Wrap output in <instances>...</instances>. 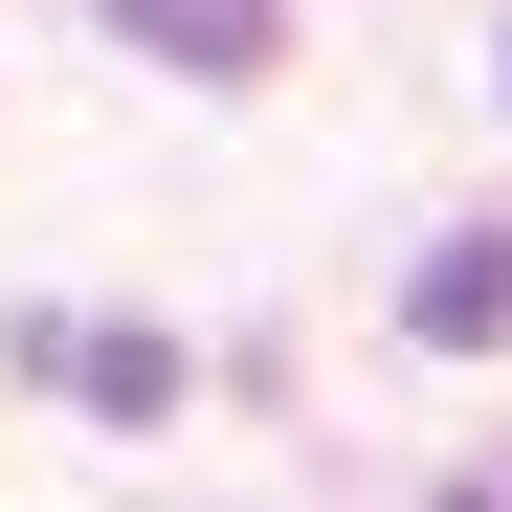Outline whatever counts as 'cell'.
I'll return each mask as SVG.
<instances>
[{"label":"cell","instance_id":"3957f363","mask_svg":"<svg viewBox=\"0 0 512 512\" xmlns=\"http://www.w3.org/2000/svg\"><path fill=\"white\" fill-rule=\"evenodd\" d=\"M23 357H45V379H90V423H179V334H67V312H45Z\"/></svg>","mask_w":512,"mask_h":512},{"label":"cell","instance_id":"7a4b0ae2","mask_svg":"<svg viewBox=\"0 0 512 512\" xmlns=\"http://www.w3.org/2000/svg\"><path fill=\"white\" fill-rule=\"evenodd\" d=\"M401 334H423V357H490V334H512V223H468V245H423V290H401Z\"/></svg>","mask_w":512,"mask_h":512},{"label":"cell","instance_id":"6da1fadb","mask_svg":"<svg viewBox=\"0 0 512 512\" xmlns=\"http://www.w3.org/2000/svg\"><path fill=\"white\" fill-rule=\"evenodd\" d=\"M112 45H156L179 90H268V67H290V0H112Z\"/></svg>","mask_w":512,"mask_h":512},{"label":"cell","instance_id":"277c9868","mask_svg":"<svg viewBox=\"0 0 512 512\" xmlns=\"http://www.w3.org/2000/svg\"><path fill=\"white\" fill-rule=\"evenodd\" d=\"M490 90H512V45H490Z\"/></svg>","mask_w":512,"mask_h":512}]
</instances>
